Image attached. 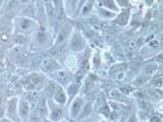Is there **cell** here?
<instances>
[{"label":"cell","instance_id":"cell-26","mask_svg":"<svg viewBox=\"0 0 163 122\" xmlns=\"http://www.w3.org/2000/svg\"><path fill=\"white\" fill-rule=\"evenodd\" d=\"M117 2H118V4L121 5V6H127V4H129L127 0H117Z\"/></svg>","mask_w":163,"mask_h":122},{"label":"cell","instance_id":"cell-6","mask_svg":"<svg viewBox=\"0 0 163 122\" xmlns=\"http://www.w3.org/2000/svg\"><path fill=\"white\" fill-rule=\"evenodd\" d=\"M29 111H30V106H29V103L26 102V101H22L20 105V116H26L28 115Z\"/></svg>","mask_w":163,"mask_h":122},{"label":"cell","instance_id":"cell-3","mask_svg":"<svg viewBox=\"0 0 163 122\" xmlns=\"http://www.w3.org/2000/svg\"><path fill=\"white\" fill-rule=\"evenodd\" d=\"M129 17H130V10H125V11L122 12L121 14L116 18V23L120 26H125L127 23Z\"/></svg>","mask_w":163,"mask_h":122},{"label":"cell","instance_id":"cell-1","mask_svg":"<svg viewBox=\"0 0 163 122\" xmlns=\"http://www.w3.org/2000/svg\"><path fill=\"white\" fill-rule=\"evenodd\" d=\"M26 87L28 89H40V87H42V78L39 75L34 74L27 79Z\"/></svg>","mask_w":163,"mask_h":122},{"label":"cell","instance_id":"cell-14","mask_svg":"<svg viewBox=\"0 0 163 122\" xmlns=\"http://www.w3.org/2000/svg\"><path fill=\"white\" fill-rule=\"evenodd\" d=\"M79 87H80V84L74 83V84H71V86L69 87V89H68V93H69V94H71V95H74V94H77V90H79Z\"/></svg>","mask_w":163,"mask_h":122},{"label":"cell","instance_id":"cell-27","mask_svg":"<svg viewBox=\"0 0 163 122\" xmlns=\"http://www.w3.org/2000/svg\"><path fill=\"white\" fill-rule=\"evenodd\" d=\"M154 84H155V86H157V87H160L162 84V79L161 78H158V79H156V81H154Z\"/></svg>","mask_w":163,"mask_h":122},{"label":"cell","instance_id":"cell-10","mask_svg":"<svg viewBox=\"0 0 163 122\" xmlns=\"http://www.w3.org/2000/svg\"><path fill=\"white\" fill-rule=\"evenodd\" d=\"M149 94H150V96L155 98V99H161V98L163 97V93L158 89L150 90V91H149Z\"/></svg>","mask_w":163,"mask_h":122},{"label":"cell","instance_id":"cell-19","mask_svg":"<svg viewBox=\"0 0 163 122\" xmlns=\"http://www.w3.org/2000/svg\"><path fill=\"white\" fill-rule=\"evenodd\" d=\"M0 39H1V42H2V43H6V42L8 41V39H9V34H8V32H7V33H4V32H2V33H1V36H0Z\"/></svg>","mask_w":163,"mask_h":122},{"label":"cell","instance_id":"cell-5","mask_svg":"<svg viewBox=\"0 0 163 122\" xmlns=\"http://www.w3.org/2000/svg\"><path fill=\"white\" fill-rule=\"evenodd\" d=\"M81 107H82V100L77 98V99L74 100V104L71 106V116H76L79 113Z\"/></svg>","mask_w":163,"mask_h":122},{"label":"cell","instance_id":"cell-9","mask_svg":"<svg viewBox=\"0 0 163 122\" xmlns=\"http://www.w3.org/2000/svg\"><path fill=\"white\" fill-rule=\"evenodd\" d=\"M64 51H65V45L61 44V45H57V46L52 50V53L54 55L60 56V55H62L63 53H64Z\"/></svg>","mask_w":163,"mask_h":122},{"label":"cell","instance_id":"cell-13","mask_svg":"<svg viewBox=\"0 0 163 122\" xmlns=\"http://www.w3.org/2000/svg\"><path fill=\"white\" fill-rule=\"evenodd\" d=\"M39 112L41 115H46L47 114V107H46V104H45L44 101H42V102L39 104Z\"/></svg>","mask_w":163,"mask_h":122},{"label":"cell","instance_id":"cell-25","mask_svg":"<svg viewBox=\"0 0 163 122\" xmlns=\"http://www.w3.org/2000/svg\"><path fill=\"white\" fill-rule=\"evenodd\" d=\"M150 47L151 48H158V45H159V43H158V41H156V40H154V41H152V42H150Z\"/></svg>","mask_w":163,"mask_h":122},{"label":"cell","instance_id":"cell-8","mask_svg":"<svg viewBox=\"0 0 163 122\" xmlns=\"http://www.w3.org/2000/svg\"><path fill=\"white\" fill-rule=\"evenodd\" d=\"M42 67L44 68V70H49L56 67V64L54 61L51 59H45L43 62H42Z\"/></svg>","mask_w":163,"mask_h":122},{"label":"cell","instance_id":"cell-20","mask_svg":"<svg viewBox=\"0 0 163 122\" xmlns=\"http://www.w3.org/2000/svg\"><path fill=\"white\" fill-rule=\"evenodd\" d=\"M120 91H121L122 94L129 95L130 93L133 91V89H132V87H130V86H124V87H122L121 89H120Z\"/></svg>","mask_w":163,"mask_h":122},{"label":"cell","instance_id":"cell-28","mask_svg":"<svg viewBox=\"0 0 163 122\" xmlns=\"http://www.w3.org/2000/svg\"><path fill=\"white\" fill-rule=\"evenodd\" d=\"M150 122H160V118L158 117V116H154V117L151 118Z\"/></svg>","mask_w":163,"mask_h":122},{"label":"cell","instance_id":"cell-7","mask_svg":"<svg viewBox=\"0 0 163 122\" xmlns=\"http://www.w3.org/2000/svg\"><path fill=\"white\" fill-rule=\"evenodd\" d=\"M17 98H12L8 101L7 103V110L9 113H14V111L17 110Z\"/></svg>","mask_w":163,"mask_h":122},{"label":"cell","instance_id":"cell-29","mask_svg":"<svg viewBox=\"0 0 163 122\" xmlns=\"http://www.w3.org/2000/svg\"><path fill=\"white\" fill-rule=\"evenodd\" d=\"M156 60L157 61H163V53H162V54H160L159 56L156 57Z\"/></svg>","mask_w":163,"mask_h":122},{"label":"cell","instance_id":"cell-21","mask_svg":"<svg viewBox=\"0 0 163 122\" xmlns=\"http://www.w3.org/2000/svg\"><path fill=\"white\" fill-rule=\"evenodd\" d=\"M77 3V0H67V7H68V9H71V10L74 9V7H76Z\"/></svg>","mask_w":163,"mask_h":122},{"label":"cell","instance_id":"cell-22","mask_svg":"<svg viewBox=\"0 0 163 122\" xmlns=\"http://www.w3.org/2000/svg\"><path fill=\"white\" fill-rule=\"evenodd\" d=\"M92 6H93V1H92V0H91V1L88 2L86 6L84 7V10H83V11H84V13H88V12H90V10L92 9Z\"/></svg>","mask_w":163,"mask_h":122},{"label":"cell","instance_id":"cell-4","mask_svg":"<svg viewBox=\"0 0 163 122\" xmlns=\"http://www.w3.org/2000/svg\"><path fill=\"white\" fill-rule=\"evenodd\" d=\"M84 47V41L82 40V38L79 35H77L76 37H74L73 39V48L76 50H81Z\"/></svg>","mask_w":163,"mask_h":122},{"label":"cell","instance_id":"cell-2","mask_svg":"<svg viewBox=\"0 0 163 122\" xmlns=\"http://www.w3.org/2000/svg\"><path fill=\"white\" fill-rule=\"evenodd\" d=\"M54 99H55L56 102L59 103V104H63V103H65V101H66V97H65L64 92H63L59 87H56Z\"/></svg>","mask_w":163,"mask_h":122},{"label":"cell","instance_id":"cell-30","mask_svg":"<svg viewBox=\"0 0 163 122\" xmlns=\"http://www.w3.org/2000/svg\"><path fill=\"white\" fill-rule=\"evenodd\" d=\"M1 122H10V121H8V120H5V119H3V120H2Z\"/></svg>","mask_w":163,"mask_h":122},{"label":"cell","instance_id":"cell-12","mask_svg":"<svg viewBox=\"0 0 163 122\" xmlns=\"http://www.w3.org/2000/svg\"><path fill=\"white\" fill-rule=\"evenodd\" d=\"M61 116H62V111L60 109H56L53 111L52 115H51V118L53 120H58V119L61 118Z\"/></svg>","mask_w":163,"mask_h":122},{"label":"cell","instance_id":"cell-18","mask_svg":"<svg viewBox=\"0 0 163 122\" xmlns=\"http://www.w3.org/2000/svg\"><path fill=\"white\" fill-rule=\"evenodd\" d=\"M66 64H67L68 67H74V65H76V58L73 57V56H71V57H68L67 58V61H66Z\"/></svg>","mask_w":163,"mask_h":122},{"label":"cell","instance_id":"cell-23","mask_svg":"<svg viewBox=\"0 0 163 122\" xmlns=\"http://www.w3.org/2000/svg\"><path fill=\"white\" fill-rule=\"evenodd\" d=\"M30 26H31V22L29 20H24V22L22 23V25H20L23 30H27Z\"/></svg>","mask_w":163,"mask_h":122},{"label":"cell","instance_id":"cell-15","mask_svg":"<svg viewBox=\"0 0 163 122\" xmlns=\"http://www.w3.org/2000/svg\"><path fill=\"white\" fill-rule=\"evenodd\" d=\"M147 81H148V78H146V76H141V78H138L137 79H135L133 84H135L136 86H141V84H145Z\"/></svg>","mask_w":163,"mask_h":122},{"label":"cell","instance_id":"cell-11","mask_svg":"<svg viewBox=\"0 0 163 122\" xmlns=\"http://www.w3.org/2000/svg\"><path fill=\"white\" fill-rule=\"evenodd\" d=\"M156 68H157V65L154 64V63H152V64H149L146 66L145 71L147 74H153L155 71H156Z\"/></svg>","mask_w":163,"mask_h":122},{"label":"cell","instance_id":"cell-17","mask_svg":"<svg viewBox=\"0 0 163 122\" xmlns=\"http://www.w3.org/2000/svg\"><path fill=\"white\" fill-rule=\"evenodd\" d=\"M104 5L109 7V8H111V9L117 10V7L115 6V4H114L113 0H105V1H104Z\"/></svg>","mask_w":163,"mask_h":122},{"label":"cell","instance_id":"cell-24","mask_svg":"<svg viewBox=\"0 0 163 122\" xmlns=\"http://www.w3.org/2000/svg\"><path fill=\"white\" fill-rule=\"evenodd\" d=\"M90 112H91V105H90V104H88V105L86 106V107H85L84 112H83L82 116H83V117H84V116H87Z\"/></svg>","mask_w":163,"mask_h":122},{"label":"cell","instance_id":"cell-16","mask_svg":"<svg viewBox=\"0 0 163 122\" xmlns=\"http://www.w3.org/2000/svg\"><path fill=\"white\" fill-rule=\"evenodd\" d=\"M68 32H69V26L67 28V30H66V31H65V30H62V31L60 32L59 36H58V37H59V38H58V40H57V43H59V42L63 41V40L65 39V36L68 34Z\"/></svg>","mask_w":163,"mask_h":122}]
</instances>
